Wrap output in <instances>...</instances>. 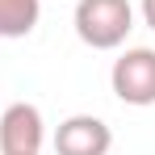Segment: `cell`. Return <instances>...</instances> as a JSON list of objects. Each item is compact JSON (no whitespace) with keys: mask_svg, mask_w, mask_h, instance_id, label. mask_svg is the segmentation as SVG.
<instances>
[{"mask_svg":"<svg viewBox=\"0 0 155 155\" xmlns=\"http://www.w3.org/2000/svg\"><path fill=\"white\" fill-rule=\"evenodd\" d=\"M76 38L92 51H117L134 29V8L130 0H80L76 4Z\"/></svg>","mask_w":155,"mask_h":155,"instance_id":"cell-1","label":"cell"},{"mask_svg":"<svg viewBox=\"0 0 155 155\" xmlns=\"http://www.w3.org/2000/svg\"><path fill=\"white\" fill-rule=\"evenodd\" d=\"M109 84H113V97L122 105H134V109L155 105V51L151 46L122 51L109 67Z\"/></svg>","mask_w":155,"mask_h":155,"instance_id":"cell-2","label":"cell"},{"mask_svg":"<svg viewBox=\"0 0 155 155\" xmlns=\"http://www.w3.org/2000/svg\"><path fill=\"white\" fill-rule=\"evenodd\" d=\"M46 122L42 109L29 101H17L0 113V155H42Z\"/></svg>","mask_w":155,"mask_h":155,"instance_id":"cell-3","label":"cell"},{"mask_svg":"<svg viewBox=\"0 0 155 155\" xmlns=\"http://www.w3.org/2000/svg\"><path fill=\"white\" fill-rule=\"evenodd\" d=\"M113 130L92 113H71L54 130V151L59 155H109Z\"/></svg>","mask_w":155,"mask_h":155,"instance_id":"cell-4","label":"cell"},{"mask_svg":"<svg viewBox=\"0 0 155 155\" xmlns=\"http://www.w3.org/2000/svg\"><path fill=\"white\" fill-rule=\"evenodd\" d=\"M42 17V0H0V38H25Z\"/></svg>","mask_w":155,"mask_h":155,"instance_id":"cell-5","label":"cell"},{"mask_svg":"<svg viewBox=\"0 0 155 155\" xmlns=\"http://www.w3.org/2000/svg\"><path fill=\"white\" fill-rule=\"evenodd\" d=\"M143 21L155 29V0H143Z\"/></svg>","mask_w":155,"mask_h":155,"instance_id":"cell-6","label":"cell"}]
</instances>
